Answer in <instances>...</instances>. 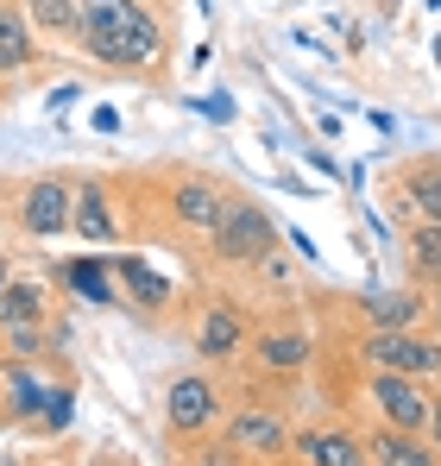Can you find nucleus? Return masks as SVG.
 <instances>
[{
    "instance_id": "f257e3e1",
    "label": "nucleus",
    "mask_w": 441,
    "mask_h": 466,
    "mask_svg": "<svg viewBox=\"0 0 441 466\" xmlns=\"http://www.w3.org/2000/svg\"><path fill=\"white\" fill-rule=\"evenodd\" d=\"M82 45L114 70H151L164 51V32L139 0H82Z\"/></svg>"
},
{
    "instance_id": "f03ea898",
    "label": "nucleus",
    "mask_w": 441,
    "mask_h": 466,
    "mask_svg": "<svg viewBox=\"0 0 441 466\" xmlns=\"http://www.w3.org/2000/svg\"><path fill=\"white\" fill-rule=\"evenodd\" d=\"M372 372H397V379H441V340L416 328H372L360 340Z\"/></svg>"
},
{
    "instance_id": "7ed1b4c3",
    "label": "nucleus",
    "mask_w": 441,
    "mask_h": 466,
    "mask_svg": "<svg viewBox=\"0 0 441 466\" xmlns=\"http://www.w3.org/2000/svg\"><path fill=\"white\" fill-rule=\"evenodd\" d=\"M272 246H278V228H272V215L259 208V202H233L227 196V208H220L215 221V252L227 265H259V258H272Z\"/></svg>"
},
{
    "instance_id": "20e7f679",
    "label": "nucleus",
    "mask_w": 441,
    "mask_h": 466,
    "mask_svg": "<svg viewBox=\"0 0 441 466\" xmlns=\"http://www.w3.org/2000/svg\"><path fill=\"white\" fill-rule=\"evenodd\" d=\"M366 403H378L385 429H404V435H429V410L436 397L423 390V379H397V372H372Z\"/></svg>"
},
{
    "instance_id": "39448f33",
    "label": "nucleus",
    "mask_w": 441,
    "mask_h": 466,
    "mask_svg": "<svg viewBox=\"0 0 441 466\" xmlns=\"http://www.w3.org/2000/svg\"><path fill=\"white\" fill-rule=\"evenodd\" d=\"M284 448H291V429H284V416L272 403H240L227 416V454L233 461H272Z\"/></svg>"
},
{
    "instance_id": "423d86ee",
    "label": "nucleus",
    "mask_w": 441,
    "mask_h": 466,
    "mask_svg": "<svg viewBox=\"0 0 441 466\" xmlns=\"http://www.w3.org/2000/svg\"><path fill=\"white\" fill-rule=\"evenodd\" d=\"M215 416H220V390L209 385L202 372L170 379V390H164V422H170V435H202Z\"/></svg>"
},
{
    "instance_id": "0eeeda50",
    "label": "nucleus",
    "mask_w": 441,
    "mask_h": 466,
    "mask_svg": "<svg viewBox=\"0 0 441 466\" xmlns=\"http://www.w3.org/2000/svg\"><path fill=\"white\" fill-rule=\"evenodd\" d=\"M70 208H76V189L64 177H38L26 196H19V228L51 239V233H70Z\"/></svg>"
},
{
    "instance_id": "6e6552de",
    "label": "nucleus",
    "mask_w": 441,
    "mask_h": 466,
    "mask_svg": "<svg viewBox=\"0 0 441 466\" xmlns=\"http://www.w3.org/2000/svg\"><path fill=\"white\" fill-rule=\"evenodd\" d=\"M70 233H82V239H95V246L120 239V221H114V208H108V189H101V183H76Z\"/></svg>"
},
{
    "instance_id": "1a4fd4ad",
    "label": "nucleus",
    "mask_w": 441,
    "mask_h": 466,
    "mask_svg": "<svg viewBox=\"0 0 441 466\" xmlns=\"http://www.w3.org/2000/svg\"><path fill=\"white\" fill-rule=\"evenodd\" d=\"M309 353H315V340H309L303 328H278V334H259V340H252V360H259L265 372H303Z\"/></svg>"
},
{
    "instance_id": "9d476101",
    "label": "nucleus",
    "mask_w": 441,
    "mask_h": 466,
    "mask_svg": "<svg viewBox=\"0 0 441 466\" xmlns=\"http://www.w3.org/2000/svg\"><path fill=\"white\" fill-rule=\"evenodd\" d=\"M220 208H227V196H220V189H209V183H196V177L170 189V215H177L183 228H196V233H215Z\"/></svg>"
},
{
    "instance_id": "9b49d317",
    "label": "nucleus",
    "mask_w": 441,
    "mask_h": 466,
    "mask_svg": "<svg viewBox=\"0 0 441 466\" xmlns=\"http://www.w3.org/2000/svg\"><path fill=\"white\" fill-rule=\"evenodd\" d=\"M296 448H303V466H366V441L347 429H315Z\"/></svg>"
},
{
    "instance_id": "f8f14e48",
    "label": "nucleus",
    "mask_w": 441,
    "mask_h": 466,
    "mask_svg": "<svg viewBox=\"0 0 441 466\" xmlns=\"http://www.w3.org/2000/svg\"><path fill=\"white\" fill-rule=\"evenodd\" d=\"M366 454H372V466H441L436 441L423 448V435H404V429H378Z\"/></svg>"
},
{
    "instance_id": "ddd939ff",
    "label": "nucleus",
    "mask_w": 441,
    "mask_h": 466,
    "mask_svg": "<svg viewBox=\"0 0 441 466\" xmlns=\"http://www.w3.org/2000/svg\"><path fill=\"white\" fill-rule=\"evenodd\" d=\"M32 57H38V51H32V25H26L19 0H0V76L26 70Z\"/></svg>"
},
{
    "instance_id": "4468645a",
    "label": "nucleus",
    "mask_w": 441,
    "mask_h": 466,
    "mask_svg": "<svg viewBox=\"0 0 441 466\" xmlns=\"http://www.w3.org/2000/svg\"><path fill=\"white\" fill-rule=\"evenodd\" d=\"M45 321V290L32 278H6L0 284V328H38Z\"/></svg>"
},
{
    "instance_id": "2eb2a0df",
    "label": "nucleus",
    "mask_w": 441,
    "mask_h": 466,
    "mask_svg": "<svg viewBox=\"0 0 441 466\" xmlns=\"http://www.w3.org/2000/svg\"><path fill=\"white\" fill-rule=\"evenodd\" d=\"M240 340H246V321L233 309H209L202 315V328H196V353L202 360H227V353H240Z\"/></svg>"
},
{
    "instance_id": "dca6fc26",
    "label": "nucleus",
    "mask_w": 441,
    "mask_h": 466,
    "mask_svg": "<svg viewBox=\"0 0 441 466\" xmlns=\"http://www.w3.org/2000/svg\"><path fill=\"white\" fill-rule=\"evenodd\" d=\"M114 271H120V284L133 290L139 309H164V303H170V278H158L146 258H114Z\"/></svg>"
},
{
    "instance_id": "f3484780",
    "label": "nucleus",
    "mask_w": 441,
    "mask_h": 466,
    "mask_svg": "<svg viewBox=\"0 0 441 466\" xmlns=\"http://www.w3.org/2000/svg\"><path fill=\"white\" fill-rule=\"evenodd\" d=\"M410 271L423 284H441V221H429V215L410 228Z\"/></svg>"
},
{
    "instance_id": "a211bd4d",
    "label": "nucleus",
    "mask_w": 441,
    "mask_h": 466,
    "mask_svg": "<svg viewBox=\"0 0 441 466\" xmlns=\"http://www.w3.org/2000/svg\"><path fill=\"white\" fill-rule=\"evenodd\" d=\"M26 13L57 38H82V0H26Z\"/></svg>"
},
{
    "instance_id": "6ab92c4d",
    "label": "nucleus",
    "mask_w": 441,
    "mask_h": 466,
    "mask_svg": "<svg viewBox=\"0 0 441 466\" xmlns=\"http://www.w3.org/2000/svg\"><path fill=\"white\" fill-rule=\"evenodd\" d=\"M57 278L70 284V290L82 297V303H114V284H108V271H101L95 258H76V265H64Z\"/></svg>"
},
{
    "instance_id": "aec40b11",
    "label": "nucleus",
    "mask_w": 441,
    "mask_h": 466,
    "mask_svg": "<svg viewBox=\"0 0 441 466\" xmlns=\"http://www.w3.org/2000/svg\"><path fill=\"white\" fill-rule=\"evenodd\" d=\"M360 315H366L372 328H410V321H416V303H410V297H366Z\"/></svg>"
},
{
    "instance_id": "412c9836",
    "label": "nucleus",
    "mask_w": 441,
    "mask_h": 466,
    "mask_svg": "<svg viewBox=\"0 0 441 466\" xmlns=\"http://www.w3.org/2000/svg\"><path fill=\"white\" fill-rule=\"evenodd\" d=\"M6 397H13V416H38V403H45V385H38L26 366H13V372H6Z\"/></svg>"
},
{
    "instance_id": "4be33fe9",
    "label": "nucleus",
    "mask_w": 441,
    "mask_h": 466,
    "mask_svg": "<svg viewBox=\"0 0 441 466\" xmlns=\"http://www.w3.org/2000/svg\"><path fill=\"white\" fill-rule=\"evenodd\" d=\"M410 202H416L429 221H441V164H436V170H416V177H410Z\"/></svg>"
},
{
    "instance_id": "5701e85b",
    "label": "nucleus",
    "mask_w": 441,
    "mask_h": 466,
    "mask_svg": "<svg viewBox=\"0 0 441 466\" xmlns=\"http://www.w3.org/2000/svg\"><path fill=\"white\" fill-rule=\"evenodd\" d=\"M70 390H45V429H64V422H70Z\"/></svg>"
},
{
    "instance_id": "b1692460",
    "label": "nucleus",
    "mask_w": 441,
    "mask_h": 466,
    "mask_svg": "<svg viewBox=\"0 0 441 466\" xmlns=\"http://www.w3.org/2000/svg\"><path fill=\"white\" fill-rule=\"evenodd\" d=\"M196 107H202V114H209V120H220V127H227V120H233V101H227V95H202V101H196Z\"/></svg>"
},
{
    "instance_id": "393cba45",
    "label": "nucleus",
    "mask_w": 441,
    "mask_h": 466,
    "mask_svg": "<svg viewBox=\"0 0 441 466\" xmlns=\"http://www.w3.org/2000/svg\"><path fill=\"white\" fill-rule=\"evenodd\" d=\"M429 441H436V454H441V397H436V410H429Z\"/></svg>"
},
{
    "instance_id": "a878e982",
    "label": "nucleus",
    "mask_w": 441,
    "mask_h": 466,
    "mask_svg": "<svg viewBox=\"0 0 441 466\" xmlns=\"http://www.w3.org/2000/svg\"><path fill=\"white\" fill-rule=\"evenodd\" d=\"M190 466H233V454H196Z\"/></svg>"
},
{
    "instance_id": "bb28decb",
    "label": "nucleus",
    "mask_w": 441,
    "mask_h": 466,
    "mask_svg": "<svg viewBox=\"0 0 441 466\" xmlns=\"http://www.w3.org/2000/svg\"><path fill=\"white\" fill-rule=\"evenodd\" d=\"M429 309H436V328H441V297H436V303H429ZM436 340H441V334H436Z\"/></svg>"
},
{
    "instance_id": "cd10ccee",
    "label": "nucleus",
    "mask_w": 441,
    "mask_h": 466,
    "mask_svg": "<svg viewBox=\"0 0 441 466\" xmlns=\"http://www.w3.org/2000/svg\"><path fill=\"white\" fill-rule=\"evenodd\" d=\"M6 278H13V271H6V252H0V284H6Z\"/></svg>"
},
{
    "instance_id": "c85d7f7f",
    "label": "nucleus",
    "mask_w": 441,
    "mask_h": 466,
    "mask_svg": "<svg viewBox=\"0 0 441 466\" xmlns=\"http://www.w3.org/2000/svg\"><path fill=\"white\" fill-rule=\"evenodd\" d=\"M436 64H441V38H436Z\"/></svg>"
}]
</instances>
